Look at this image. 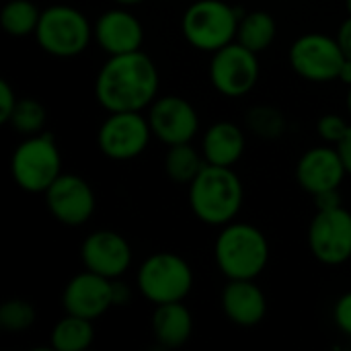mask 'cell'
<instances>
[{"instance_id": "1", "label": "cell", "mask_w": 351, "mask_h": 351, "mask_svg": "<svg viewBox=\"0 0 351 351\" xmlns=\"http://www.w3.org/2000/svg\"><path fill=\"white\" fill-rule=\"evenodd\" d=\"M160 74L142 49L109 56L95 78V99L107 111H144L158 97Z\"/></svg>"}, {"instance_id": "2", "label": "cell", "mask_w": 351, "mask_h": 351, "mask_svg": "<svg viewBox=\"0 0 351 351\" xmlns=\"http://www.w3.org/2000/svg\"><path fill=\"white\" fill-rule=\"evenodd\" d=\"M187 204L202 224L222 228L241 214L245 185L232 167L206 165L187 185Z\"/></svg>"}, {"instance_id": "3", "label": "cell", "mask_w": 351, "mask_h": 351, "mask_svg": "<svg viewBox=\"0 0 351 351\" xmlns=\"http://www.w3.org/2000/svg\"><path fill=\"white\" fill-rule=\"evenodd\" d=\"M265 232L251 222H228L214 241V263L226 280H257L269 263Z\"/></svg>"}, {"instance_id": "4", "label": "cell", "mask_w": 351, "mask_h": 351, "mask_svg": "<svg viewBox=\"0 0 351 351\" xmlns=\"http://www.w3.org/2000/svg\"><path fill=\"white\" fill-rule=\"evenodd\" d=\"M241 10L224 0H193L181 16V33L185 41L206 53L237 41Z\"/></svg>"}, {"instance_id": "5", "label": "cell", "mask_w": 351, "mask_h": 351, "mask_svg": "<svg viewBox=\"0 0 351 351\" xmlns=\"http://www.w3.org/2000/svg\"><path fill=\"white\" fill-rule=\"evenodd\" d=\"M37 45L51 58H76L95 41L93 23L72 4H51L41 10L33 33Z\"/></svg>"}, {"instance_id": "6", "label": "cell", "mask_w": 351, "mask_h": 351, "mask_svg": "<svg viewBox=\"0 0 351 351\" xmlns=\"http://www.w3.org/2000/svg\"><path fill=\"white\" fill-rule=\"evenodd\" d=\"M193 282L195 276L191 265L173 251L148 255L136 271V288L152 306L183 302L189 296Z\"/></svg>"}, {"instance_id": "7", "label": "cell", "mask_w": 351, "mask_h": 351, "mask_svg": "<svg viewBox=\"0 0 351 351\" xmlns=\"http://www.w3.org/2000/svg\"><path fill=\"white\" fill-rule=\"evenodd\" d=\"M62 175V154L51 134L25 136L12 150L10 177L25 193H45Z\"/></svg>"}, {"instance_id": "8", "label": "cell", "mask_w": 351, "mask_h": 351, "mask_svg": "<svg viewBox=\"0 0 351 351\" xmlns=\"http://www.w3.org/2000/svg\"><path fill=\"white\" fill-rule=\"evenodd\" d=\"M288 62L294 74L300 76L302 80L325 84V82L339 80L346 53L337 37L313 31L292 41L288 49Z\"/></svg>"}, {"instance_id": "9", "label": "cell", "mask_w": 351, "mask_h": 351, "mask_svg": "<svg viewBox=\"0 0 351 351\" xmlns=\"http://www.w3.org/2000/svg\"><path fill=\"white\" fill-rule=\"evenodd\" d=\"M208 76L218 95L226 99H243L259 82V53L239 41H232L212 53Z\"/></svg>"}, {"instance_id": "10", "label": "cell", "mask_w": 351, "mask_h": 351, "mask_svg": "<svg viewBox=\"0 0 351 351\" xmlns=\"http://www.w3.org/2000/svg\"><path fill=\"white\" fill-rule=\"evenodd\" d=\"M152 138L148 117L142 111H111L97 130L101 154L115 162H128L142 156Z\"/></svg>"}, {"instance_id": "11", "label": "cell", "mask_w": 351, "mask_h": 351, "mask_svg": "<svg viewBox=\"0 0 351 351\" xmlns=\"http://www.w3.org/2000/svg\"><path fill=\"white\" fill-rule=\"evenodd\" d=\"M308 249L313 257L327 265L339 267L351 261V212L341 206L335 210H317L308 226Z\"/></svg>"}, {"instance_id": "12", "label": "cell", "mask_w": 351, "mask_h": 351, "mask_svg": "<svg viewBox=\"0 0 351 351\" xmlns=\"http://www.w3.org/2000/svg\"><path fill=\"white\" fill-rule=\"evenodd\" d=\"M43 197L51 218L68 228L84 226L97 210L95 189L86 179L74 173H62L47 187Z\"/></svg>"}, {"instance_id": "13", "label": "cell", "mask_w": 351, "mask_h": 351, "mask_svg": "<svg viewBox=\"0 0 351 351\" xmlns=\"http://www.w3.org/2000/svg\"><path fill=\"white\" fill-rule=\"evenodd\" d=\"M148 123L154 140L165 146L193 142L199 132V113L191 101L179 95L156 97L148 107Z\"/></svg>"}, {"instance_id": "14", "label": "cell", "mask_w": 351, "mask_h": 351, "mask_svg": "<svg viewBox=\"0 0 351 351\" xmlns=\"http://www.w3.org/2000/svg\"><path fill=\"white\" fill-rule=\"evenodd\" d=\"M82 267L103 278L117 280L128 274L134 261V249L130 241L111 228L90 232L80 245Z\"/></svg>"}, {"instance_id": "15", "label": "cell", "mask_w": 351, "mask_h": 351, "mask_svg": "<svg viewBox=\"0 0 351 351\" xmlns=\"http://www.w3.org/2000/svg\"><path fill=\"white\" fill-rule=\"evenodd\" d=\"M113 306V280L82 269L68 280L62 292V308L66 315L88 321L101 319Z\"/></svg>"}, {"instance_id": "16", "label": "cell", "mask_w": 351, "mask_h": 351, "mask_svg": "<svg viewBox=\"0 0 351 351\" xmlns=\"http://www.w3.org/2000/svg\"><path fill=\"white\" fill-rule=\"evenodd\" d=\"M296 183L308 195H317L323 191L339 189L348 177L343 160L333 144H321L304 150L294 169Z\"/></svg>"}, {"instance_id": "17", "label": "cell", "mask_w": 351, "mask_h": 351, "mask_svg": "<svg viewBox=\"0 0 351 351\" xmlns=\"http://www.w3.org/2000/svg\"><path fill=\"white\" fill-rule=\"evenodd\" d=\"M93 37L107 56L130 53L142 49L144 25L130 8L115 6L93 21Z\"/></svg>"}, {"instance_id": "18", "label": "cell", "mask_w": 351, "mask_h": 351, "mask_svg": "<svg viewBox=\"0 0 351 351\" xmlns=\"http://www.w3.org/2000/svg\"><path fill=\"white\" fill-rule=\"evenodd\" d=\"M222 315L237 327L251 329L267 315V296L255 280H226L220 294Z\"/></svg>"}, {"instance_id": "19", "label": "cell", "mask_w": 351, "mask_h": 351, "mask_svg": "<svg viewBox=\"0 0 351 351\" xmlns=\"http://www.w3.org/2000/svg\"><path fill=\"white\" fill-rule=\"evenodd\" d=\"M199 150L206 158V165L234 167L247 150L245 130L226 119L216 121L204 132Z\"/></svg>"}, {"instance_id": "20", "label": "cell", "mask_w": 351, "mask_h": 351, "mask_svg": "<svg viewBox=\"0 0 351 351\" xmlns=\"http://www.w3.org/2000/svg\"><path fill=\"white\" fill-rule=\"evenodd\" d=\"M152 337L160 348L175 350L189 341L193 333V315L183 302H169L154 306L152 313Z\"/></svg>"}, {"instance_id": "21", "label": "cell", "mask_w": 351, "mask_h": 351, "mask_svg": "<svg viewBox=\"0 0 351 351\" xmlns=\"http://www.w3.org/2000/svg\"><path fill=\"white\" fill-rule=\"evenodd\" d=\"M167 148L169 150L162 160L165 175L177 185H189L199 175V171L206 167V158H204L202 150H197L193 146V142L175 144V146H167Z\"/></svg>"}, {"instance_id": "22", "label": "cell", "mask_w": 351, "mask_h": 351, "mask_svg": "<svg viewBox=\"0 0 351 351\" xmlns=\"http://www.w3.org/2000/svg\"><path fill=\"white\" fill-rule=\"evenodd\" d=\"M278 37V23L267 10H251L241 16L237 41L245 47L261 53L271 47Z\"/></svg>"}, {"instance_id": "23", "label": "cell", "mask_w": 351, "mask_h": 351, "mask_svg": "<svg viewBox=\"0 0 351 351\" xmlns=\"http://www.w3.org/2000/svg\"><path fill=\"white\" fill-rule=\"evenodd\" d=\"M95 321L66 315L60 319L51 333H49V343L53 351H86L95 341Z\"/></svg>"}, {"instance_id": "24", "label": "cell", "mask_w": 351, "mask_h": 351, "mask_svg": "<svg viewBox=\"0 0 351 351\" xmlns=\"http://www.w3.org/2000/svg\"><path fill=\"white\" fill-rule=\"evenodd\" d=\"M41 19V10L33 0H8L0 10V27L10 37L33 35Z\"/></svg>"}, {"instance_id": "25", "label": "cell", "mask_w": 351, "mask_h": 351, "mask_svg": "<svg viewBox=\"0 0 351 351\" xmlns=\"http://www.w3.org/2000/svg\"><path fill=\"white\" fill-rule=\"evenodd\" d=\"M245 125L255 138L265 140V142L280 140L288 130L286 115L274 105H253V107H249L247 113H245Z\"/></svg>"}, {"instance_id": "26", "label": "cell", "mask_w": 351, "mask_h": 351, "mask_svg": "<svg viewBox=\"0 0 351 351\" xmlns=\"http://www.w3.org/2000/svg\"><path fill=\"white\" fill-rule=\"evenodd\" d=\"M45 121H47V111L43 103L27 97V99H19L8 125L21 136H35L43 132Z\"/></svg>"}, {"instance_id": "27", "label": "cell", "mask_w": 351, "mask_h": 351, "mask_svg": "<svg viewBox=\"0 0 351 351\" xmlns=\"http://www.w3.org/2000/svg\"><path fill=\"white\" fill-rule=\"evenodd\" d=\"M37 321L35 306L25 298H10L0 304V327L8 333H23Z\"/></svg>"}, {"instance_id": "28", "label": "cell", "mask_w": 351, "mask_h": 351, "mask_svg": "<svg viewBox=\"0 0 351 351\" xmlns=\"http://www.w3.org/2000/svg\"><path fill=\"white\" fill-rule=\"evenodd\" d=\"M350 125L351 119H346L343 115H339V113H325L317 121V134H319V138L325 144L337 146V142L346 136Z\"/></svg>"}, {"instance_id": "29", "label": "cell", "mask_w": 351, "mask_h": 351, "mask_svg": "<svg viewBox=\"0 0 351 351\" xmlns=\"http://www.w3.org/2000/svg\"><path fill=\"white\" fill-rule=\"evenodd\" d=\"M333 323L348 339H351V290L341 294L333 304Z\"/></svg>"}, {"instance_id": "30", "label": "cell", "mask_w": 351, "mask_h": 351, "mask_svg": "<svg viewBox=\"0 0 351 351\" xmlns=\"http://www.w3.org/2000/svg\"><path fill=\"white\" fill-rule=\"evenodd\" d=\"M16 103H19V97L12 88V84L8 80H0V123L8 125Z\"/></svg>"}, {"instance_id": "31", "label": "cell", "mask_w": 351, "mask_h": 351, "mask_svg": "<svg viewBox=\"0 0 351 351\" xmlns=\"http://www.w3.org/2000/svg\"><path fill=\"white\" fill-rule=\"evenodd\" d=\"M315 206H317V210H335V208H341L343 202H341L339 189H331V191L317 193L315 195Z\"/></svg>"}, {"instance_id": "32", "label": "cell", "mask_w": 351, "mask_h": 351, "mask_svg": "<svg viewBox=\"0 0 351 351\" xmlns=\"http://www.w3.org/2000/svg\"><path fill=\"white\" fill-rule=\"evenodd\" d=\"M132 300V290L121 278L113 280V306H125Z\"/></svg>"}, {"instance_id": "33", "label": "cell", "mask_w": 351, "mask_h": 351, "mask_svg": "<svg viewBox=\"0 0 351 351\" xmlns=\"http://www.w3.org/2000/svg\"><path fill=\"white\" fill-rule=\"evenodd\" d=\"M337 41H339V45H341V49H343V53H346V58H350L351 60V14L339 25V29H337Z\"/></svg>"}, {"instance_id": "34", "label": "cell", "mask_w": 351, "mask_h": 351, "mask_svg": "<svg viewBox=\"0 0 351 351\" xmlns=\"http://www.w3.org/2000/svg\"><path fill=\"white\" fill-rule=\"evenodd\" d=\"M335 148H337V152H339V156L343 160V167L348 171V177H351V125L350 130L346 132V136L337 142Z\"/></svg>"}, {"instance_id": "35", "label": "cell", "mask_w": 351, "mask_h": 351, "mask_svg": "<svg viewBox=\"0 0 351 351\" xmlns=\"http://www.w3.org/2000/svg\"><path fill=\"white\" fill-rule=\"evenodd\" d=\"M339 80H341L346 86H351V60L350 58H346V62H343V66H341Z\"/></svg>"}, {"instance_id": "36", "label": "cell", "mask_w": 351, "mask_h": 351, "mask_svg": "<svg viewBox=\"0 0 351 351\" xmlns=\"http://www.w3.org/2000/svg\"><path fill=\"white\" fill-rule=\"evenodd\" d=\"M111 2H115L117 6L130 8V6H138V4H142V2H146V0H111Z\"/></svg>"}, {"instance_id": "37", "label": "cell", "mask_w": 351, "mask_h": 351, "mask_svg": "<svg viewBox=\"0 0 351 351\" xmlns=\"http://www.w3.org/2000/svg\"><path fill=\"white\" fill-rule=\"evenodd\" d=\"M346 107H348V117L351 119V86H348V95H346Z\"/></svg>"}, {"instance_id": "38", "label": "cell", "mask_w": 351, "mask_h": 351, "mask_svg": "<svg viewBox=\"0 0 351 351\" xmlns=\"http://www.w3.org/2000/svg\"><path fill=\"white\" fill-rule=\"evenodd\" d=\"M346 6H348V14H351V0H346Z\"/></svg>"}, {"instance_id": "39", "label": "cell", "mask_w": 351, "mask_h": 351, "mask_svg": "<svg viewBox=\"0 0 351 351\" xmlns=\"http://www.w3.org/2000/svg\"><path fill=\"white\" fill-rule=\"evenodd\" d=\"M350 263H351V261H350Z\"/></svg>"}]
</instances>
